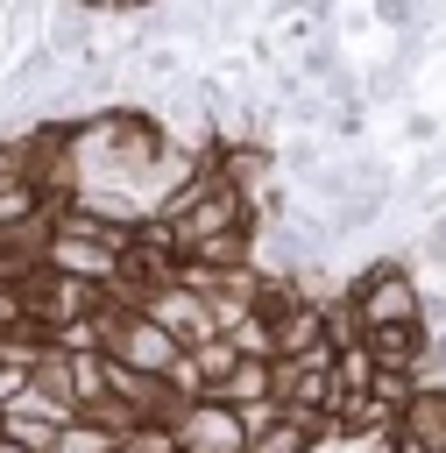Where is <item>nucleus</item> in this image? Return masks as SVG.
Masks as SVG:
<instances>
[{"label":"nucleus","mask_w":446,"mask_h":453,"mask_svg":"<svg viewBox=\"0 0 446 453\" xmlns=\"http://www.w3.org/2000/svg\"><path fill=\"white\" fill-rule=\"evenodd\" d=\"M389 425H396L404 439H418L425 453H446V389H439V382H418L411 403H404Z\"/></svg>","instance_id":"5"},{"label":"nucleus","mask_w":446,"mask_h":453,"mask_svg":"<svg viewBox=\"0 0 446 453\" xmlns=\"http://www.w3.org/2000/svg\"><path fill=\"white\" fill-rule=\"evenodd\" d=\"M276 163H283L290 177H319V170H326V142H319V134H297V142H283Z\"/></svg>","instance_id":"13"},{"label":"nucleus","mask_w":446,"mask_h":453,"mask_svg":"<svg viewBox=\"0 0 446 453\" xmlns=\"http://www.w3.org/2000/svg\"><path fill=\"white\" fill-rule=\"evenodd\" d=\"M170 439H177V453H248V432H241V418H234L219 396L184 403V411L170 418Z\"/></svg>","instance_id":"3"},{"label":"nucleus","mask_w":446,"mask_h":453,"mask_svg":"<svg viewBox=\"0 0 446 453\" xmlns=\"http://www.w3.org/2000/svg\"><path fill=\"white\" fill-rule=\"evenodd\" d=\"M404 134H411V142H432V134H439V120H432V113H411V120H404Z\"/></svg>","instance_id":"17"},{"label":"nucleus","mask_w":446,"mask_h":453,"mask_svg":"<svg viewBox=\"0 0 446 453\" xmlns=\"http://www.w3.org/2000/svg\"><path fill=\"white\" fill-rule=\"evenodd\" d=\"M135 311H142V319H156V326H163V333H170V340H177L184 354H191L198 340H212L205 297H198V290H184V283H163V290H149V297H142Z\"/></svg>","instance_id":"4"},{"label":"nucleus","mask_w":446,"mask_h":453,"mask_svg":"<svg viewBox=\"0 0 446 453\" xmlns=\"http://www.w3.org/2000/svg\"><path fill=\"white\" fill-rule=\"evenodd\" d=\"M361 319V333H382V326H425V290L411 276V255H382L368 262L347 290H340Z\"/></svg>","instance_id":"1"},{"label":"nucleus","mask_w":446,"mask_h":453,"mask_svg":"<svg viewBox=\"0 0 446 453\" xmlns=\"http://www.w3.org/2000/svg\"><path fill=\"white\" fill-rule=\"evenodd\" d=\"M361 347L375 368H396V375L425 368V326H382V333H361Z\"/></svg>","instance_id":"7"},{"label":"nucleus","mask_w":446,"mask_h":453,"mask_svg":"<svg viewBox=\"0 0 446 453\" xmlns=\"http://www.w3.org/2000/svg\"><path fill=\"white\" fill-rule=\"evenodd\" d=\"M227 340H234V354H241V361H276V340H269V319H262V311H248Z\"/></svg>","instance_id":"11"},{"label":"nucleus","mask_w":446,"mask_h":453,"mask_svg":"<svg viewBox=\"0 0 446 453\" xmlns=\"http://www.w3.org/2000/svg\"><path fill=\"white\" fill-rule=\"evenodd\" d=\"M71 389H78V411L106 396V354H71Z\"/></svg>","instance_id":"12"},{"label":"nucleus","mask_w":446,"mask_h":453,"mask_svg":"<svg viewBox=\"0 0 446 453\" xmlns=\"http://www.w3.org/2000/svg\"><path fill=\"white\" fill-rule=\"evenodd\" d=\"M177 354H184V347H177L156 319H142V311H120L113 333H106V361H120V368H135V375H156V382L177 368Z\"/></svg>","instance_id":"2"},{"label":"nucleus","mask_w":446,"mask_h":453,"mask_svg":"<svg viewBox=\"0 0 446 453\" xmlns=\"http://www.w3.org/2000/svg\"><path fill=\"white\" fill-rule=\"evenodd\" d=\"M191 368H198V382H205V396H212V389L241 368V354H234V340H227V333H212V340H198V347H191Z\"/></svg>","instance_id":"10"},{"label":"nucleus","mask_w":446,"mask_h":453,"mask_svg":"<svg viewBox=\"0 0 446 453\" xmlns=\"http://www.w3.org/2000/svg\"><path fill=\"white\" fill-rule=\"evenodd\" d=\"M333 403H354V396H368V382H375V361H368V347H333ZM333 418V411H326Z\"/></svg>","instance_id":"8"},{"label":"nucleus","mask_w":446,"mask_h":453,"mask_svg":"<svg viewBox=\"0 0 446 453\" xmlns=\"http://www.w3.org/2000/svg\"><path fill=\"white\" fill-rule=\"evenodd\" d=\"M113 453H177V439H170V425H135L113 439Z\"/></svg>","instance_id":"14"},{"label":"nucleus","mask_w":446,"mask_h":453,"mask_svg":"<svg viewBox=\"0 0 446 453\" xmlns=\"http://www.w3.org/2000/svg\"><path fill=\"white\" fill-rule=\"evenodd\" d=\"M7 184H21V163H14V149L0 142V191H7Z\"/></svg>","instance_id":"18"},{"label":"nucleus","mask_w":446,"mask_h":453,"mask_svg":"<svg viewBox=\"0 0 446 453\" xmlns=\"http://www.w3.org/2000/svg\"><path fill=\"white\" fill-rule=\"evenodd\" d=\"M269 340H276V361H304L326 347V304H290L283 319H269Z\"/></svg>","instance_id":"6"},{"label":"nucleus","mask_w":446,"mask_h":453,"mask_svg":"<svg viewBox=\"0 0 446 453\" xmlns=\"http://www.w3.org/2000/svg\"><path fill=\"white\" fill-rule=\"evenodd\" d=\"M227 411H248V403H262V396H276V382H269V361H241L219 389H212Z\"/></svg>","instance_id":"9"},{"label":"nucleus","mask_w":446,"mask_h":453,"mask_svg":"<svg viewBox=\"0 0 446 453\" xmlns=\"http://www.w3.org/2000/svg\"><path fill=\"white\" fill-rule=\"evenodd\" d=\"M418 255H425V262H446V219H432V226L418 234Z\"/></svg>","instance_id":"16"},{"label":"nucleus","mask_w":446,"mask_h":453,"mask_svg":"<svg viewBox=\"0 0 446 453\" xmlns=\"http://www.w3.org/2000/svg\"><path fill=\"white\" fill-rule=\"evenodd\" d=\"M50 453H113V439H106L99 425H85V418H78V425H64V432H57V446H50Z\"/></svg>","instance_id":"15"}]
</instances>
